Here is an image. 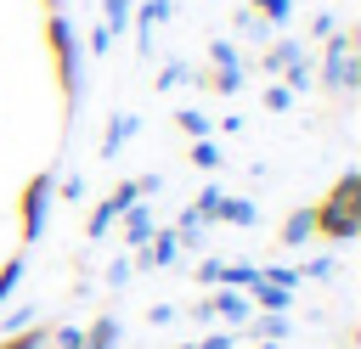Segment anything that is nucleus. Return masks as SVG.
Returning a JSON list of instances; mask_svg holds the SVG:
<instances>
[{
	"instance_id": "obj_19",
	"label": "nucleus",
	"mask_w": 361,
	"mask_h": 349,
	"mask_svg": "<svg viewBox=\"0 0 361 349\" xmlns=\"http://www.w3.org/2000/svg\"><path fill=\"white\" fill-rule=\"evenodd\" d=\"M248 11H254L265 28H282V23L293 17V0H248Z\"/></svg>"
},
{
	"instance_id": "obj_10",
	"label": "nucleus",
	"mask_w": 361,
	"mask_h": 349,
	"mask_svg": "<svg viewBox=\"0 0 361 349\" xmlns=\"http://www.w3.org/2000/svg\"><path fill=\"white\" fill-rule=\"evenodd\" d=\"M214 225H243V231H248V225H259V208H254L248 197H226V191H220V203H214Z\"/></svg>"
},
{
	"instance_id": "obj_17",
	"label": "nucleus",
	"mask_w": 361,
	"mask_h": 349,
	"mask_svg": "<svg viewBox=\"0 0 361 349\" xmlns=\"http://www.w3.org/2000/svg\"><path fill=\"white\" fill-rule=\"evenodd\" d=\"M175 129H180L186 141H203V135H214L209 113H197V107H180V113H175Z\"/></svg>"
},
{
	"instance_id": "obj_15",
	"label": "nucleus",
	"mask_w": 361,
	"mask_h": 349,
	"mask_svg": "<svg viewBox=\"0 0 361 349\" xmlns=\"http://www.w3.org/2000/svg\"><path fill=\"white\" fill-rule=\"evenodd\" d=\"M282 84H288L293 96H305V90L316 84V62H310V51H305L299 62H288V68H282Z\"/></svg>"
},
{
	"instance_id": "obj_37",
	"label": "nucleus",
	"mask_w": 361,
	"mask_h": 349,
	"mask_svg": "<svg viewBox=\"0 0 361 349\" xmlns=\"http://www.w3.org/2000/svg\"><path fill=\"white\" fill-rule=\"evenodd\" d=\"M147 321H152V326H169V321H175V304H152Z\"/></svg>"
},
{
	"instance_id": "obj_35",
	"label": "nucleus",
	"mask_w": 361,
	"mask_h": 349,
	"mask_svg": "<svg viewBox=\"0 0 361 349\" xmlns=\"http://www.w3.org/2000/svg\"><path fill=\"white\" fill-rule=\"evenodd\" d=\"M107 51H113V34L96 23V28H90V56H107Z\"/></svg>"
},
{
	"instance_id": "obj_25",
	"label": "nucleus",
	"mask_w": 361,
	"mask_h": 349,
	"mask_svg": "<svg viewBox=\"0 0 361 349\" xmlns=\"http://www.w3.org/2000/svg\"><path fill=\"white\" fill-rule=\"evenodd\" d=\"M259 101H265V113H288V107H293V90H288L282 79H265V96H259Z\"/></svg>"
},
{
	"instance_id": "obj_1",
	"label": "nucleus",
	"mask_w": 361,
	"mask_h": 349,
	"mask_svg": "<svg viewBox=\"0 0 361 349\" xmlns=\"http://www.w3.org/2000/svg\"><path fill=\"white\" fill-rule=\"evenodd\" d=\"M310 236H322V242H350V236H361V174H355V169H344V174L333 180V191L310 203Z\"/></svg>"
},
{
	"instance_id": "obj_18",
	"label": "nucleus",
	"mask_w": 361,
	"mask_h": 349,
	"mask_svg": "<svg viewBox=\"0 0 361 349\" xmlns=\"http://www.w3.org/2000/svg\"><path fill=\"white\" fill-rule=\"evenodd\" d=\"M45 338H51V326H45V321H34V326H23V332H6V338H0V349H45Z\"/></svg>"
},
{
	"instance_id": "obj_34",
	"label": "nucleus",
	"mask_w": 361,
	"mask_h": 349,
	"mask_svg": "<svg viewBox=\"0 0 361 349\" xmlns=\"http://www.w3.org/2000/svg\"><path fill=\"white\" fill-rule=\"evenodd\" d=\"M299 276H316V281H327V276H333V253H322V259L299 265Z\"/></svg>"
},
{
	"instance_id": "obj_13",
	"label": "nucleus",
	"mask_w": 361,
	"mask_h": 349,
	"mask_svg": "<svg viewBox=\"0 0 361 349\" xmlns=\"http://www.w3.org/2000/svg\"><path fill=\"white\" fill-rule=\"evenodd\" d=\"M79 349H118V321L96 315L90 326H79Z\"/></svg>"
},
{
	"instance_id": "obj_32",
	"label": "nucleus",
	"mask_w": 361,
	"mask_h": 349,
	"mask_svg": "<svg viewBox=\"0 0 361 349\" xmlns=\"http://www.w3.org/2000/svg\"><path fill=\"white\" fill-rule=\"evenodd\" d=\"M214 203H220V186H203V191H197V203H192V208H197V214H203V220H209V225H214Z\"/></svg>"
},
{
	"instance_id": "obj_2",
	"label": "nucleus",
	"mask_w": 361,
	"mask_h": 349,
	"mask_svg": "<svg viewBox=\"0 0 361 349\" xmlns=\"http://www.w3.org/2000/svg\"><path fill=\"white\" fill-rule=\"evenodd\" d=\"M45 51H51V68H56V90H62V107L73 113L79 107V34L62 11H45Z\"/></svg>"
},
{
	"instance_id": "obj_36",
	"label": "nucleus",
	"mask_w": 361,
	"mask_h": 349,
	"mask_svg": "<svg viewBox=\"0 0 361 349\" xmlns=\"http://www.w3.org/2000/svg\"><path fill=\"white\" fill-rule=\"evenodd\" d=\"M124 281H130V253H124V259H113V265H107V287H124Z\"/></svg>"
},
{
	"instance_id": "obj_8",
	"label": "nucleus",
	"mask_w": 361,
	"mask_h": 349,
	"mask_svg": "<svg viewBox=\"0 0 361 349\" xmlns=\"http://www.w3.org/2000/svg\"><path fill=\"white\" fill-rule=\"evenodd\" d=\"M118 231H124V248L135 253V248H141V242L158 231V220H152V208H147V203H130V208L118 214Z\"/></svg>"
},
{
	"instance_id": "obj_20",
	"label": "nucleus",
	"mask_w": 361,
	"mask_h": 349,
	"mask_svg": "<svg viewBox=\"0 0 361 349\" xmlns=\"http://www.w3.org/2000/svg\"><path fill=\"white\" fill-rule=\"evenodd\" d=\"M186 158H192V169H220V163H226V158H220V141H214V135L192 141V146H186Z\"/></svg>"
},
{
	"instance_id": "obj_4",
	"label": "nucleus",
	"mask_w": 361,
	"mask_h": 349,
	"mask_svg": "<svg viewBox=\"0 0 361 349\" xmlns=\"http://www.w3.org/2000/svg\"><path fill=\"white\" fill-rule=\"evenodd\" d=\"M158 186H164L158 174H135V180H118V186H113V191H107V197H102V203L85 214V236H90V242H96V236H107V231L118 225V214H124L130 203H147Z\"/></svg>"
},
{
	"instance_id": "obj_30",
	"label": "nucleus",
	"mask_w": 361,
	"mask_h": 349,
	"mask_svg": "<svg viewBox=\"0 0 361 349\" xmlns=\"http://www.w3.org/2000/svg\"><path fill=\"white\" fill-rule=\"evenodd\" d=\"M45 349H79V326H51Z\"/></svg>"
},
{
	"instance_id": "obj_16",
	"label": "nucleus",
	"mask_w": 361,
	"mask_h": 349,
	"mask_svg": "<svg viewBox=\"0 0 361 349\" xmlns=\"http://www.w3.org/2000/svg\"><path fill=\"white\" fill-rule=\"evenodd\" d=\"M254 276H259V265H243V259H220V287H237V293H248V287H254Z\"/></svg>"
},
{
	"instance_id": "obj_5",
	"label": "nucleus",
	"mask_w": 361,
	"mask_h": 349,
	"mask_svg": "<svg viewBox=\"0 0 361 349\" xmlns=\"http://www.w3.org/2000/svg\"><path fill=\"white\" fill-rule=\"evenodd\" d=\"M51 203H56V169H34V174L23 180V197H17V225H23V242H39Z\"/></svg>"
},
{
	"instance_id": "obj_9",
	"label": "nucleus",
	"mask_w": 361,
	"mask_h": 349,
	"mask_svg": "<svg viewBox=\"0 0 361 349\" xmlns=\"http://www.w3.org/2000/svg\"><path fill=\"white\" fill-rule=\"evenodd\" d=\"M299 56H305L299 39H265V51H259V73H265V79H282V68L299 62Z\"/></svg>"
},
{
	"instance_id": "obj_7",
	"label": "nucleus",
	"mask_w": 361,
	"mask_h": 349,
	"mask_svg": "<svg viewBox=\"0 0 361 349\" xmlns=\"http://www.w3.org/2000/svg\"><path fill=\"white\" fill-rule=\"evenodd\" d=\"M130 17H135V23H130V28H135V51H152V34L175 17V6H169V0H141V6H130Z\"/></svg>"
},
{
	"instance_id": "obj_33",
	"label": "nucleus",
	"mask_w": 361,
	"mask_h": 349,
	"mask_svg": "<svg viewBox=\"0 0 361 349\" xmlns=\"http://www.w3.org/2000/svg\"><path fill=\"white\" fill-rule=\"evenodd\" d=\"M333 28H338V17H333V11H316V17H310V39H327Z\"/></svg>"
},
{
	"instance_id": "obj_28",
	"label": "nucleus",
	"mask_w": 361,
	"mask_h": 349,
	"mask_svg": "<svg viewBox=\"0 0 361 349\" xmlns=\"http://www.w3.org/2000/svg\"><path fill=\"white\" fill-rule=\"evenodd\" d=\"M34 315H39L34 304H17V310H11L6 321H0V338H6V332H23V326H34Z\"/></svg>"
},
{
	"instance_id": "obj_22",
	"label": "nucleus",
	"mask_w": 361,
	"mask_h": 349,
	"mask_svg": "<svg viewBox=\"0 0 361 349\" xmlns=\"http://www.w3.org/2000/svg\"><path fill=\"white\" fill-rule=\"evenodd\" d=\"M203 84H209V90H220V96H237V90H243V68H209V73H203Z\"/></svg>"
},
{
	"instance_id": "obj_29",
	"label": "nucleus",
	"mask_w": 361,
	"mask_h": 349,
	"mask_svg": "<svg viewBox=\"0 0 361 349\" xmlns=\"http://www.w3.org/2000/svg\"><path fill=\"white\" fill-rule=\"evenodd\" d=\"M192 281H203V287H220V259H197V265H192Z\"/></svg>"
},
{
	"instance_id": "obj_14",
	"label": "nucleus",
	"mask_w": 361,
	"mask_h": 349,
	"mask_svg": "<svg viewBox=\"0 0 361 349\" xmlns=\"http://www.w3.org/2000/svg\"><path fill=\"white\" fill-rule=\"evenodd\" d=\"M276 236H282V248H305V242H310V203H299V208L282 220Z\"/></svg>"
},
{
	"instance_id": "obj_26",
	"label": "nucleus",
	"mask_w": 361,
	"mask_h": 349,
	"mask_svg": "<svg viewBox=\"0 0 361 349\" xmlns=\"http://www.w3.org/2000/svg\"><path fill=\"white\" fill-rule=\"evenodd\" d=\"M259 281H271V287H288V293H293L305 276H299V265H265V270H259Z\"/></svg>"
},
{
	"instance_id": "obj_3",
	"label": "nucleus",
	"mask_w": 361,
	"mask_h": 349,
	"mask_svg": "<svg viewBox=\"0 0 361 349\" xmlns=\"http://www.w3.org/2000/svg\"><path fill=\"white\" fill-rule=\"evenodd\" d=\"M361 34L355 28H333L327 39H322V68H316V79L327 84V90H338V96H350L355 84H361Z\"/></svg>"
},
{
	"instance_id": "obj_11",
	"label": "nucleus",
	"mask_w": 361,
	"mask_h": 349,
	"mask_svg": "<svg viewBox=\"0 0 361 349\" xmlns=\"http://www.w3.org/2000/svg\"><path fill=\"white\" fill-rule=\"evenodd\" d=\"M135 129H141V118H135V113H113V118H107V135H102V158H118V152H124V141H130Z\"/></svg>"
},
{
	"instance_id": "obj_38",
	"label": "nucleus",
	"mask_w": 361,
	"mask_h": 349,
	"mask_svg": "<svg viewBox=\"0 0 361 349\" xmlns=\"http://www.w3.org/2000/svg\"><path fill=\"white\" fill-rule=\"evenodd\" d=\"M39 6H45V11H62V0H39Z\"/></svg>"
},
{
	"instance_id": "obj_23",
	"label": "nucleus",
	"mask_w": 361,
	"mask_h": 349,
	"mask_svg": "<svg viewBox=\"0 0 361 349\" xmlns=\"http://www.w3.org/2000/svg\"><path fill=\"white\" fill-rule=\"evenodd\" d=\"M209 68H243V56H237V45H231L226 34L209 39Z\"/></svg>"
},
{
	"instance_id": "obj_21",
	"label": "nucleus",
	"mask_w": 361,
	"mask_h": 349,
	"mask_svg": "<svg viewBox=\"0 0 361 349\" xmlns=\"http://www.w3.org/2000/svg\"><path fill=\"white\" fill-rule=\"evenodd\" d=\"M130 6H135V0H102V28H107L113 39L130 28Z\"/></svg>"
},
{
	"instance_id": "obj_31",
	"label": "nucleus",
	"mask_w": 361,
	"mask_h": 349,
	"mask_svg": "<svg viewBox=\"0 0 361 349\" xmlns=\"http://www.w3.org/2000/svg\"><path fill=\"white\" fill-rule=\"evenodd\" d=\"M56 197H62V203H79V197H85V180H79V174H62V180H56Z\"/></svg>"
},
{
	"instance_id": "obj_27",
	"label": "nucleus",
	"mask_w": 361,
	"mask_h": 349,
	"mask_svg": "<svg viewBox=\"0 0 361 349\" xmlns=\"http://www.w3.org/2000/svg\"><path fill=\"white\" fill-rule=\"evenodd\" d=\"M186 79H197L186 62H164V68H158V90H175V84H186Z\"/></svg>"
},
{
	"instance_id": "obj_12",
	"label": "nucleus",
	"mask_w": 361,
	"mask_h": 349,
	"mask_svg": "<svg viewBox=\"0 0 361 349\" xmlns=\"http://www.w3.org/2000/svg\"><path fill=\"white\" fill-rule=\"evenodd\" d=\"M169 231H175V242H180V248H203V236H209V220H203L197 208H180Z\"/></svg>"
},
{
	"instance_id": "obj_6",
	"label": "nucleus",
	"mask_w": 361,
	"mask_h": 349,
	"mask_svg": "<svg viewBox=\"0 0 361 349\" xmlns=\"http://www.w3.org/2000/svg\"><path fill=\"white\" fill-rule=\"evenodd\" d=\"M186 315H197V321H214V315H220V321L243 326V321L254 315V304H248V293H237V287H214V293H209V298H197Z\"/></svg>"
},
{
	"instance_id": "obj_24",
	"label": "nucleus",
	"mask_w": 361,
	"mask_h": 349,
	"mask_svg": "<svg viewBox=\"0 0 361 349\" xmlns=\"http://www.w3.org/2000/svg\"><path fill=\"white\" fill-rule=\"evenodd\" d=\"M23 270H28V259H23V253H11V259L0 265V304H6L11 293H17V281H23Z\"/></svg>"
}]
</instances>
